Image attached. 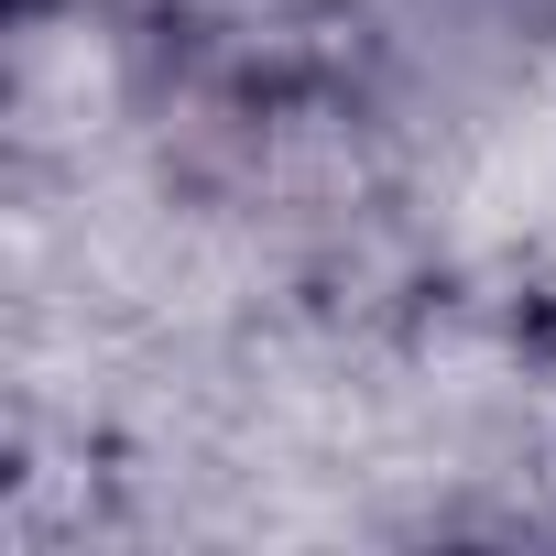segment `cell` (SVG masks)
Segmentation results:
<instances>
[]
</instances>
